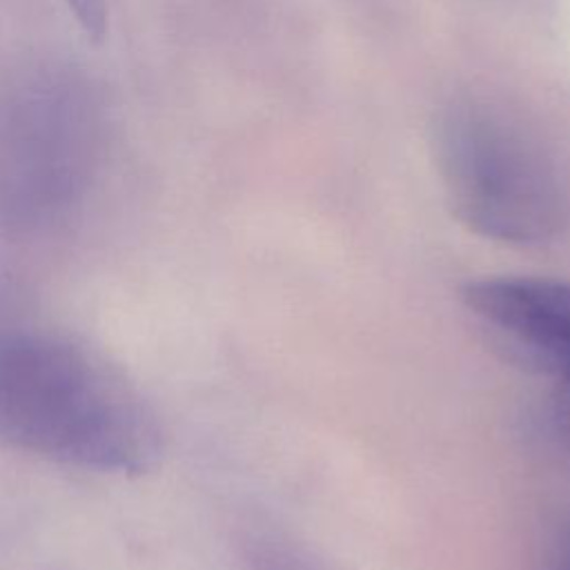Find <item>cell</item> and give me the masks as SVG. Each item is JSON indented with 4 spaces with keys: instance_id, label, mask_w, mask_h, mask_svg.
<instances>
[{
    "instance_id": "cell-5",
    "label": "cell",
    "mask_w": 570,
    "mask_h": 570,
    "mask_svg": "<svg viewBox=\"0 0 570 570\" xmlns=\"http://www.w3.org/2000/svg\"><path fill=\"white\" fill-rule=\"evenodd\" d=\"M554 421L570 448V381H559V394L554 401Z\"/></svg>"
},
{
    "instance_id": "cell-2",
    "label": "cell",
    "mask_w": 570,
    "mask_h": 570,
    "mask_svg": "<svg viewBox=\"0 0 570 570\" xmlns=\"http://www.w3.org/2000/svg\"><path fill=\"white\" fill-rule=\"evenodd\" d=\"M439 167L454 216L512 245L554 238L566 196L543 154L517 129L479 109H456L439 127Z\"/></svg>"
},
{
    "instance_id": "cell-3",
    "label": "cell",
    "mask_w": 570,
    "mask_h": 570,
    "mask_svg": "<svg viewBox=\"0 0 570 570\" xmlns=\"http://www.w3.org/2000/svg\"><path fill=\"white\" fill-rule=\"evenodd\" d=\"M465 307L525 361L570 381V281L488 276L470 281Z\"/></svg>"
},
{
    "instance_id": "cell-4",
    "label": "cell",
    "mask_w": 570,
    "mask_h": 570,
    "mask_svg": "<svg viewBox=\"0 0 570 570\" xmlns=\"http://www.w3.org/2000/svg\"><path fill=\"white\" fill-rule=\"evenodd\" d=\"M76 22L91 40H102L107 33V4L105 0H65Z\"/></svg>"
},
{
    "instance_id": "cell-6",
    "label": "cell",
    "mask_w": 570,
    "mask_h": 570,
    "mask_svg": "<svg viewBox=\"0 0 570 570\" xmlns=\"http://www.w3.org/2000/svg\"><path fill=\"white\" fill-rule=\"evenodd\" d=\"M557 570H570V539L566 541V546H563V550H561V557H559Z\"/></svg>"
},
{
    "instance_id": "cell-1",
    "label": "cell",
    "mask_w": 570,
    "mask_h": 570,
    "mask_svg": "<svg viewBox=\"0 0 570 570\" xmlns=\"http://www.w3.org/2000/svg\"><path fill=\"white\" fill-rule=\"evenodd\" d=\"M0 439L76 468L136 474L163 450L156 414L98 352L53 330L0 325Z\"/></svg>"
}]
</instances>
